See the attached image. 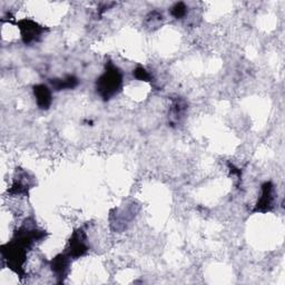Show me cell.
Here are the masks:
<instances>
[{
	"mask_svg": "<svg viewBox=\"0 0 285 285\" xmlns=\"http://www.w3.org/2000/svg\"><path fill=\"white\" fill-rule=\"evenodd\" d=\"M120 84V74L116 70H109L101 78V82H99V90H101L105 96H109L114 94L115 89L118 88Z\"/></svg>",
	"mask_w": 285,
	"mask_h": 285,
	"instance_id": "6da1fadb",
	"label": "cell"
},
{
	"mask_svg": "<svg viewBox=\"0 0 285 285\" xmlns=\"http://www.w3.org/2000/svg\"><path fill=\"white\" fill-rule=\"evenodd\" d=\"M35 95L39 106L42 108L47 107L49 103H51V94H49V91L45 86H38V87L35 88Z\"/></svg>",
	"mask_w": 285,
	"mask_h": 285,
	"instance_id": "7a4b0ae2",
	"label": "cell"
}]
</instances>
